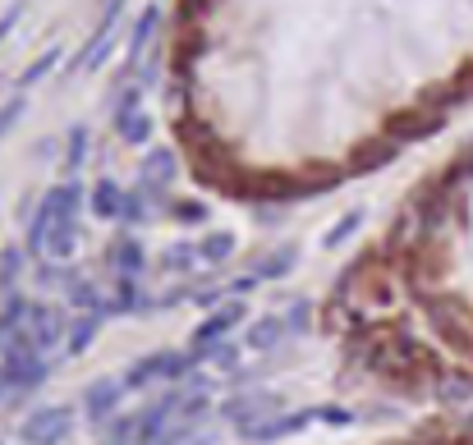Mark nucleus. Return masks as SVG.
Masks as SVG:
<instances>
[{
	"mask_svg": "<svg viewBox=\"0 0 473 445\" xmlns=\"http://www.w3.org/2000/svg\"><path fill=\"white\" fill-rule=\"evenodd\" d=\"M78 207H83V188H78V184H56V188H47L42 207H37V216H32V225H28V253L47 257V239H51L56 230H65V225H78V221H74Z\"/></svg>",
	"mask_w": 473,
	"mask_h": 445,
	"instance_id": "obj_1",
	"label": "nucleus"
},
{
	"mask_svg": "<svg viewBox=\"0 0 473 445\" xmlns=\"http://www.w3.org/2000/svg\"><path fill=\"white\" fill-rule=\"evenodd\" d=\"M69 427H74V409L69 404H47V409H37L28 423H23V441L28 445H60L65 436H69Z\"/></svg>",
	"mask_w": 473,
	"mask_h": 445,
	"instance_id": "obj_2",
	"label": "nucleus"
},
{
	"mask_svg": "<svg viewBox=\"0 0 473 445\" xmlns=\"http://www.w3.org/2000/svg\"><path fill=\"white\" fill-rule=\"evenodd\" d=\"M267 414H281V395H262V390H253V395H234V399H225V423H234L240 432L267 423Z\"/></svg>",
	"mask_w": 473,
	"mask_h": 445,
	"instance_id": "obj_3",
	"label": "nucleus"
},
{
	"mask_svg": "<svg viewBox=\"0 0 473 445\" xmlns=\"http://www.w3.org/2000/svg\"><path fill=\"white\" fill-rule=\"evenodd\" d=\"M23 331H28V340L42 349V353H51V349L65 340V312L51 308V303H37V308L28 312V321H23Z\"/></svg>",
	"mask_w": 473,
	"mask_h": 445,
	"instance_id": "obj_4",
	"label": "nucleus"
},
{
	"mask_svg": "<svg viewBox=\"0 0 473 445\" xmlns=\"http://www.w3.org/2000/svg\"><path fill=\"white\" fill-rule=\"evenodd\" d=\"M240 321H244V303L234 299V303H225L221 312H212V317L203 321V327L193 331L188 349H193V353H207V349H216V340H225V336H230V327H240Z\"/></svg>",
	"mask_w": 473,
	"mask_h": 445,
	"instance_id": "obj_5",
	"label": "nucleus"
},
{
	"mask_svg": "<svg viewBox=\"0 0 473 445\" xmlns=\"http://www.w3.org/2000/svg\"><path fill=\"white\" fill-rule=\"evenodd\" d=\"M120 395H125V381H120V377H101V381H92V386L83 390V418H88V423H106L110 409L120 404Z\"/></svg>",
	"mask_w": 473,
	"mask_h": 445,
	"instance_id": "obj_6",
	"label": "nucleus"
},
{
	"mask_svg": "<svg viewBox=\"0 0 473 445\" xmlns=\"http://www.w3.org/2000/svg\"><path fill=\"white\" fill-rule=\"evenodd\" d=\"M156 28H162V5H147L143 14H138V23H134V32H129V65L125 69H134L147 51H152V37H156Z\"/></svg>",
	"mask_w": 473,
	"mask_h": 445,
	"instance_id": "obj_7",
	"label": "nucleus"
},
{
	"mask_svg": "<svg viewBox=\"0 0 473 445\" xmlns=\"http://www.w3.org/2000/svg\"><path fill=\"white\" fill-rule=\"evenodd\" d=\"M106 262H110L115 275H138L147 257H143V244H138V239H115V244L106 249Z\"/></svg>",
	"mask_w": 473,
	"mask_h": 445,
	"instance_id": "obj_8",
	"label": "nucleus"
},
{
	"mask_svg": "<svg viewBox=\"0 0 473 445\" xmlns=\"http://www.w3.org/2000/svg\"><path fill=\"white\" fill-rule=\"evenodd\" d=\"M120 202H125V188L115 179H97L92 188V216L97 221H120Z\"/></svg>",
	"mask_w": 473,
	"mask_h": 445,
	"instance_id": "obj_9",
	"label": "nucleus"
},
{
	"mask_svg": "<svg viewBox=\"0 0 473 445\" xmlns=\"http://www.w3.org/2000/svg\"><path fill=\"white\" fill-rule=\"evenodd\" d=\"M171 179H175V152H166V147L147 152V161H143V184H147V188H166Z\"/></svg>",
	"mask_w": 473,
	"mask_h": 445,
	"instance_id": "obj_10",
	"label": "nucleus"
},
{
	"mask_svg": "<svg viewBox=\"0 0 473 445\" xmlns=\"http://www.w3.org/2000/svg\"><path fill=\"white\" fill-rule=\"evenodd\" d=\"M285 331H290V327H285L281 317H258L253 327H249V349L267 353V349H276V345L285 340Z\"/></svg>",
	"mask_w": 473,
	"mask_h": 445,
	"instance_id": "obj_11",
	"label": "nucleus"
},
{
	"mask_svg": "<svg viewBox=\"0 0 473 445\" xmlns=\"http://www.w3.org/2000/svg\"><path fill=\"white\" fill-rule=\"evenodd\" d=\"M156 377H166V362H162V353H147V358L134 362V368H129L120 381H125V390H138V386H147V381H156Z\"/></svg>",
	"mask_w": 473,
	"mask_h": 445,
	"instance_id": "obj_12",
	"label": "nucleus"
},
{
	"mask_svg": "<svg viewBox=\"0 0 473 445\" xmlns=\"http://www.w3.org/2000/svg\"><path fill=\"white\" fill-rule=\"evenodd\" d=\"M115 134H120L125 143H134V147H143V143L152 138V115H147V110H138V115L115 119Z\"/></svg>",
	"mask_w": 473,
	"mask_h": 445,
	"instance_id": "obj_13",
	"label": "nucleus"
},
{
	"mask_svg": "<svg viewBox=\"0 0 473 445\" xmlns=\"http://www.w3.org/2000/svg\"><path fill=\"white\" fill-rule=\"evenodd\" d=\"M97 327H101V317L83 312V317H78L74 327H69V345H65V349H69V353H83V349L97 340Z\"/></svg>",
	"mask_w": 473,
	"mask_h": 445,
	"instance_id": "obj_14",
	"label": "nucleus"
},
{
	"mask_svg": "<svg viewBox=\"0 0 473 445\" xmlns=\"http://www.w3.org/2000/svg\"><path fill=\"white\" fill-rule=\"evenodd\" d=\"M60 56H65L60 47H47V56H37V60H32V65L23 69V78H19V88H32V83H42V78H47V74H51V69L60 65Z\"/></svg>",
	"mask_w": 473,
	"mask_h": 445,
	"instance_id": "obj_15",
	"label": "nucleus"
},
{
	"mask_svg": "<svg viewBox=\"0 0 473 445\" xmlns=\"http://www.w3.org/2000/svg\"><path fill=\"white\" fill-rule=\"evenodd\" d=\"M143 303V294H138V285H134V275H120L115 280V294L106 299V308H115V312H134Z\"/></svg>",
	"mask_w": 473,
	"mask_h": 445,
	"instance_id": "obj_16",
	"label": "nucleus"
},
{
	"mask_svg": "<svg viewBox=\"0 0 473 445\" xmlns=\"http://www.w3.org/2000/svg\"><path fill=\"white\" fill-rule=\"evenodd\" d=\"M19 275H23V253L19 249H0V290H19Z\"/></svg>",
	"mask_w": 473,
	"mask_h": 445,
	"instance_id": "obj_17",
	"label": "nucleus"
},
{
	"mask_svg": "<svg viewBox=\"0 0 473 445\" xmlns=\"http://www.w3.org/2000/svg\"><path fill=\"white\" fill-rule=\"evenodd\" d=\"M88 143H92L88 125H74V129H69V152H65V170H78V166H83V156H88Z\"/></svg>",
	"mask_w": 473,
	"mask_h": 445,
	"instance_id": "obj_18",
	"label": "nucleus"
},
{
	"mask_svg": "<svg viewBox=\"0 0 473 445\" xmlns=\"http://www.w3.org/2000/svg\"><path fill=\"white\" fill-rule=\"evenodd\" d=\"M69 303H74L78 312H92V317H101V312H106V303H101L97 285H83V280H78V285H69Z\"/></svg>",
	"mask_w": 473,
	"mask_h": 445,
	"instance_id": "obj_19",
	"label": "nucleus"
},
{
	"mask_svg": "<svg viewBox=\"0 0 473 445\" xmlns=\"http://www.w3.org/2000/svg\"><path fill=\"white\" fill-rule=\"evenodd\" d=\"M74 244H78V225H65V230H56L47 239V257L65 262V257H74Z\"/></svg>",
	"mask_w": 473,
	"mask_h": 445,
	"instance_id": "obj_20",
	"label": "nucleus"
},
{
	"mask_svg": "<svg viewBox=\"0 0 473 445\" xmlns=\"http://www.w3.org/2000/svg\"><path fill=\"white\" fill-rule=\"evenodd\" d=\"M230 253H234V239L230 234H207L203 244H198V257L203 262H225Z\"/></svg>",
	"mask_w": 473,
	"mask_h": 445,
	"instance_id": "obj_21",
	"label": "nucleus"
},
{
	"mask_svg": "<svg viewBox=\"0 0 473 445\" xmlns=\"http://www.w3.org/2000/svg\"><path fill=\"white\" fill-rule=\"evenodd\" d=\"M143 432V418H120V423H110V441L106 445H134Z\"/></svg>",
	"mask_w": 473,
	"mask_h": 445,
	"instance_id": "obj_22",
	"label": "nucleus"
},
{
	"mask_svg": "<svg viewBox=\"0 0 473 445\" xmlns=\"http://www.w3.org/2000/svg\"><path fill=\"white\" fill-rule=\"evenodd\" d=\"M359 225H364V212H349V216H345L340 225H331V230H327V239H322V244H327V249L345 244V239H349L354 230H359Z\"/></svg>",
	"mask_w": 473,
	"mask_h": 445,
	"instance_id": "obj_23",
	"label": "nucleus"
},
{
	"mask_svg": "<svg viewBox=\"0 0 473 445\" xmlns=\"http://www.w3.org/2000/svg\"><path fill=\"white\" fill-rule=\"evenodd\" d=\"M23 110H28V101H23V92L19 97H10L5 106H0V138H5L14 125H19V119H23Z\"/></svg>",
	"mask_w": 473,
	"mask_h": 445,
	"instance_id": "obj_24",
	"label": "nucleus"
},
{
	"mask_svg": "<svg viewBox=\"0 0 473 445\" xmlns=\"http://www.w3.org/2000/svg\"><path fill=\"white\" fill-rule=\"evenodd\" d=\"M143 212H147V207H143V193H125V202H120V221H125V225H138V221H147Z\"/></svg>",
	"mask_w": 473,
	"mask_h": 445,
	"instance_id": "obj_25",
	"label": "nucleus"
},
{
	"mask_svg": "<svg viewBox=\"0 0 473 445\" xmlns=\"http://www.w3.org/2000/svg\"><path fill=\"white\" fill-rule=\"evenodd\" d=\"M290 266H294V253H281V257L262 262V266H258V275H262V280H281V275H285Z\"/></svg>",
	"mask_w": 473,
	"mask_h": 445,
	"instance_id": "obj_26",
	"label": "nucleus"
},
{
	"mask_svg": "<svg viewBox=\"0 0 473 445\" xmlns=\"http://www.w3.org/2000/svg\"><path fill=\"white\" fill-rule=\"evenodd\" d=\"M203 358H212L216 368H225V372H230V368H240V349H234V345H216V349H207Z\"/></svg>",
	"mask_w": 473,
	"mask_h": 445,
	"instance_id": "obj_27",
	"label": "nucleus"
},
{
	"mask_svg": "<svg viewBox=\"0 0 473 445\" xmlns=\"http://www.w3.org/2000/svg\"><path fill=\"white\" fill-rule=\"evenodd\" d=\"M175 221H184V225H203V221H207V207H203V202H180V207H175Z\"/></svg>",
	"mask_w": 473,
	"mask_h": 445,
	"instance_id": "obj_28",
	"label": "nucleus"
},
{
	"mask_svg": "<svg viewBox=\"0 0 473 445\" xmlns=\"http://www.w3.org/2000/svg\"><path fill=\"white\" fill-rule=\"evenodd\" d=\"M23 10H28V0H14V5L5 10V14H0V42H5V37L19 28V19H23Z\"/></svg>",
	"mask_w": 473,
	"mask_h": 445,
	"instance_id": "obj_29",
	"label": "nucleus"
},
{
	"mask_svg": "<svg viewBox=\"0 0 473 445\" xmlns=\"http://www.w3.org/2000/svg\"><path fill=\"white\" fill-rule=\"evenodd\" d=\"M193 257H198V249H171V253L162 257V266H166V271H184Z\"/></svg>",
	"mask_w": 473,
	"mask_h": 445,
	"instance_id": "obj_30",
	"label": "nucleus"
},
{
	"mask_svg": "<svg viewBox=\"0 0 473 445\" xmlns=\"http://www.w3.org/2000/svg\"><path fill=\"white\" fill-rule=\"evenodd\" d=\"M125 115H138V88H125L120 106H115V119H125Z\"/></svg>",
	"mask_w": 473,
	"mask_h": 445,
	"instance_id": "obj_31",
	"label": "nucleus"
},
{
	"mask_svg": "<svg viewBox=\"0 0 473 445\" xmlns=\"http://www.w3.org/2000/svg\"><path fill=\"white\" fill-rule=\"evenodd\" d=\"M156 74H162V51H152V56H147V65H143V88L156 83Z\"/></svg>",
	"mask_w": 473,
	"mask_h": 445,
	"instance_id": "obj_32",
	"label": "nucleus"
},
{
	"mask_svg": "<svg viewBox=\"0 0 473 445\" xmlns=\"http://www.w3.org/2000/svg\"><path fill=\"white\" fill-rule=\"evenodd\" d=\"M37 280H42V290H47V285H60V280H65V271H60V266H47V262H42V271H37Z\"/></svg>",
	"mask_w": 473,
	"mask_h": 445,
	"instance_id": "obj_33",
	"label": "nucleus"
},
{
	"mask_svg": "<svg viewBox=\"0 0 473 445\" xmlns=\"http://www.w3.org/2000/svg\"><path fill=\"white\" fill-rule=\"evenodd\" d=\"M253 285H258V275H240V280H234V285H230V290H234V299H244V294H249Z\"/></svg>",
	"mask_w": 473,
	"mask_h": 445,
	"instance_id": "obj_34",
	"label": "nucleus"
},
{
	"mask_svg": "<svg viewBox=\"0 0 473 445\" xmlns=\"http://www.w3.org/2000/svg\"><path fill=\"white\" fill-rule=\"evenodd\" d=\"M303 321H308V308L299 303V308L290 312V321H285V327H290V331H303Z\"/></svg>",
	"mask_w": 473,
	"mask_h": 445,
	"instance_id": "obj_35",
	"label": "nucleus"
}]
</instances>
